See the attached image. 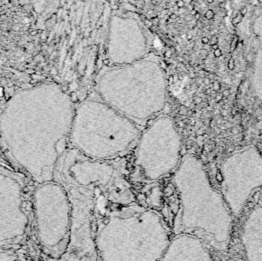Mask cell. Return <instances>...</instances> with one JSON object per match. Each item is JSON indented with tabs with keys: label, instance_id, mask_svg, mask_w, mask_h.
Here are the masks:
<instances>
[{
	"label": "cell",
	"instance_id": "6da1fadb",
	"mask_svg": "<svg viewBox=\"0 0 262 261\" xmlns=\"http://www.w3.org/2000/svg\"><path fill=\"white\" fill-rule=\"evenodd\" d=\"M170 241L157 213L137 204H107L98 210L94 243L98 260H160Z\"/></svg>",
	"mask_w": 262,
	"mask_h": 261
},
{
	"label": "cell",
	"instance_id": "7a4b0ae2",
	"mask_svg": "<svg viewBox=\"0 0 262 261\" xmlns=\"http://www.w3.org/2000/svg\"><path fill=\"white\" fill-rule=\"evenodd\" d=\"M173 184L179 198L175 234H192L215 250H225L231 227L230 211L222 195L212 186L201 162L192 155L184 156L175 169Z\"/></svg>",
	"mask_w": 262,
	"mask_h": 261
},
{
	"label": "cell",
	"instance_id": "3957f363",
	"mask_svg": "<svg viewBox=\"0 0 262 261\" xmlns=\"http://www.w3.org/2000/svg\"><path fill=\"white\" fill-rule=\"evenodd\" d=\"M138 126L101 100L88 99L74 112L69 142L85 157L109 161L134 148Z\"/></svg>",
	"mask_w": 262,
	"mask_h": 261
},
{
	"label": "cell",
	"instance_id": "277c9868",
	"mask_svg": "<svg viewBox=\"0 0 262 261\" xmlns=\"http://www.w3.org/2000/svg\"><path fill=\"white\" fill-rule=\"evenodd\" d=\"M61 161L63 180L94 198L105 199L113 204L136 201L130 184L111 160H93L71 149L64 153Z\"/></svg>",
	"mask_w": 262,
	"mask_h": 261
},
{
	"label": "cell",
	"instance_id": "5b68a950",
	"mask_svg": "<svg viewBox=\"0 0 262 261\" xmlns=\"http://www.w3.org/2000/svg\"><path fill=\"white\" fill-rule=\"evenodd\" d=\"M182 140L173 120L158 116L141 133L135 152V168L140 180L153 182L169 175L180 162Z\"/></svg>",
	"mask_w": 262,
	"mask_h": 261
},
{
	"label": "cell",
	"instance_id": "8992f818",
	"mask_svg": "<svg viewBox=\"0 0 262 261\" xmlns=\"http://www.w3.org/2000/svg\"><path fill=\"white\" fill-rule=\"evenodd\" d=\"M71 203V223L65 260H98L94 243V222L98 199L63 180Z\"/></svg>",
	"mask_w": 262,
	"mask_h": 261
},
{
	"label": "cell",
	"instance_id": "52a82bcc",
	"mask_svg": "<svg viewBox=\"0 0 262 261\" xmlns=\"http://www.w3.org/2000/svg\"><path fill=\"white\" fill-rule=\"evenodd\" d=\"M211 253L199 237L186 233L176 234L160 260H210Z\"/></svg>",
	"mask_w": 262,
	"mask_h": 261
},
{
	"label": "cell",
	"instance_id": "ba28073f",
	"mask_svg": "<svg viewBox=\"0 0 262 261\" xmlns=\"http://www.w3.org/2000/svg\"><path fill=\"white\" fill-rule=\"evenodd\" d=\"M239 42V39L237 35H234L231 39V45H230V50L231 51H235L236 48H237V45Z\"/></svg>",
	"mask_w": 262,
	"mask_h": 261
},
{
	"label": "cell",
	"instance_id": "9c48e42d",
	"mask_svg": "<svg viewBox=\"0 0 262 261\" xmlns=\"http://www.w3.org/2000/svg\"><path fill=\"white\" fill-rule=\"evenodd\" d=\"M205 18L207 20H212L215 18V12L212 9H208L205 14Z\"/></svg>",
	"mask_w": 262,
	"mask_h": 261
},
{
	"label": "cell",
	"instance_id": "30bf717a",
	"mask_svg": "<svg viewBox=\"0 0 262 261\" xmlns=\"http://www.w3.org/2000/svg\"><path fill=\"white\" fill-rule=\"evenodd\" d=\"M242 17H243L242 15H238L235 16L232 19V23L234 25H238V23H240L242 20Z\"/></svg>",
	"mask_w": 262,
	"mask_h": 261
},
{
	"label": "cell",
	"instance_id": "8fae6325",
	"mask_svg": "<svg viewBox=\"0 0 262 261\" xmlns=\"http://www.w3.org/2000/svg\"><path fill=\"white\" fill-rule=\"evenodd\" d=\"M228 69L230 70H233L235 68V60L233 59V58H230L228 61Z\"/></svg>",
	"mask_w": 262,
	"mask_h": 261
},
{
	"label": "cell",
	"instance_id": "7c38bea8",
	"mask_svg": "<svg viewBox=\"0 0 262 261\" xmlns=\"http://www.w3.org/2000/svg\"><path fill=\"white\" fill-rule=\"evenodd\" d=\"M213 54H214V56L215 58H220L222 56V51L220 48H217V49L214 50V51H213Z\"/></svg>",
	"mask_w": 262,
	"mask_h": 261
},
{
	"label": "cell",
	"instance_id": "4fadbf2b",
	"mask_svg": "<svg viewBox=\"0 0 262 261\" xmlns=\"http://www.w3.org/2000/svg\"><path fill=\"white\" fill-rule=\"evenodd\" d=\"M209 43H210V45H212V44H218V38L216 36H212V38H211V40L209 41Z\"/></svg>",
	"mask_w": 262,
	"mask_h": 261
},
{
	"label": "cell",
	"instance_id": "5bb4252c",
	"mask_svg": "<svg viewBox=\"0 0 262 261\" xmlns=\"http://www.w3.org/2000/svg\"><path fill=\"white\" fill-rule=\"evenodd\" d=\"M218 15L222 16V17H224V16H225L226 15H227V11H226L224 8H221L220 9L219 12H218Z\"/></svg>",
	"mask_w": 262,
	"mask_h": 261
},
{
	"label": "cell",
	"instance_id": "9a60e30c",
	"mask_svg": "<svg viewBox=\"0 0 262 261\" xmlns=\"http://www.w3.org/2000/svg\"><path fill=\"white\" fill-rule=\"evenodd\" d=\"M185 5H186V3L184 2L183 0H179V1L176 2V5H177V7H179V8H182L185 6Z\"/></svg>",
	"mask_w": 262,
	"mask_h": 261
},
{
	"label": "cell",
	"instance_id": "2e32d148",
	"mask_svg": "<svg viewBox=\"0 0 262 261\" xmlns=\"http://www.w3.org/2000/svg\"><path fill=\"white\" fill-rule=\"evenodd\" d=\"M209 41H210V39L206 36L202 37V39H201V41H202V43L203 44H208L209 43Z\"/></svg>",
	"mask_w": 262,
	"mask_h": 261
},
{
	"label": "cell",
	"instance_id": "e0dca14e",
	"mask_svg": "<svg viewBox=\"0 0 262 261\" xmlns=\"http://www.w3.org/2000/svg\"><path fill=\"white\" fill-rule=\"evenodd\" d=\"M247 12H248V9H247L246 7H243V8H241V10H240V14H241V15H242V16H244L245 15L247 14Z\"/></svg>",
	"mask_w": 262,
	"mask_h": 261
},
{
	"label": "cell",
	"instance_id": "ac0fdd59",
	"mask_svg": "<svg viewBox=\"0 0 262 261\" xmlns=\"http://www.w3.org/2000/svg\"><path fill=\"white\" fill-rule=\"evenodd\" d=\"M213 88H214V90H215L220 89V84L218 81H215V82L213 83Z\"/></svg>",
	"mask_w": 262,
	"mask_h": 261
},
{
	"label": "cell",
	"instance_id": "d6986e66",
	"mask_svg": "<svg viewBox=\"0 0 262 261\" xmlns=\"http://www.w3.org/2000/svg\"><path fill=\"white\" fill-rule=\"evenodd\" d=\"M192 17H193V16L192 15H190V14L186 15L185 17H184V20L186 21V22H190V21L192 20Z\"/></svg>",
	"mask_w": 262,
	"mask_h": 261
},
{
	"label": "cell",
	"instance_id": "ffe728a7",
	"mask_svg": "<svg viewBox=\"0 0 262 261\" xmlns=\"http://www.w3.org/2000/svg\"><path fill=\"white\" fill-rule=\"evenodd\" d=\"M172 54H173L172 51H170V50H167L166 52H165V57L167 58H169L171 56H172Z\"/></svg>",
	"mask_w": 262,
	"mask_h": 261
},
{
	"label": "cell",
	"instance_id": "44dd1931",
	"mask_svg": "<svg viewBox=\"0 0 262 261\" xmlns=\"http://www.w3.org/2000/svg\"><path fill=\"white\" fill-rule=\"evenodd\" d=\"M169 18L172 19V20H177L178 18V15L175 14V13H172L171 15H169Z\"/></svg>",
	"mask_w": 262,
	"mask_h": 261
},
{
	"label": "cell",
	"instance_id": "7402d4cb",
	"mask_svg": "<svg viewBox=\"0 0 262 261\" xmlns=\"http://www.w3.org/2000/svg\"><path fill=\"white\" fill-rule=\"evenodd\" d=\"M173 80L174 83L177 82V81L179 80V75L178 74H173Z\"/></svg>",
	"mask_w": 262,
	"mask_h": 261
},
{
	"label": "cell",
	"instance_id": "603a6c76",
	"mask_svg": "<svg viewBox=\"0 0 262 261\" xmlns=\"http://www.w3.org/2000/svg\"><path fill=\"white\" fill-rule=\"evenodd\" d=\"M203 83L205 84H206V85H208V84H210V79H209V77H205L203 79Z\"/></svg>",
	"mask_w": 262,
	"mask_h": 261
},
{
	"label": "cell",
	"instance_id": "cb8c5ba5",
	"mask_svg": "<svg viewBox=\"0 0 262 261\" xmlns=\"http://www.w3.org/2000/svg\"><path fill=\"white\" fill-rule=\"evenodd\" d=\"M200 53H201V54L203 55V56H205V55L208 54V52H207L206 49H202L201 51H200Z\"/></svg>",
	"mask_w": 262,
	"mask_h": 261
},
{
	"label": "cell",
	"instance_id": "d4e9b609",
	"mask_svg": "<svg viewBox=\"0 0 262 261\" xmlns=\"http://www.w3.org/2000/svg\"><path fill=\"white\" fill-rule=\"evenodd\" d=\"M189 12H190V15H192V16H194V15H195L198 12L196 11V9H192V10H191V11H189Z\"/></svg>",
	"mask_w": 262,
	"mask_h": 261
},
{
	"label": "cell",
	"instance_id": "484cf974",
	"mask_svg": "<svg viewBox=\"0 0 262 261\" xmlns=\"http://www.w3.org/2000/svg\"><path fill=\"white\" fill-rule=\"evenodd\" d=\"M194 16H195V20H199V19H200V17H201V15H200V13L197 12Z\"/></svg>",
	"mask_w": 262,
	"mask_h": 261
},
{
	"label": "cell",
	"instance_id": "4316f807",
	"mask_svg": "<svg viewBox=\"0 0 262 261\" xmlns=\"http://www.w3.org/2000/svg\"><path fill=\"white\" fill-rule=\"evenodd\" d=\"M211 48H212V49L215 50V49H217V48H218V44H212V45H211Z\"/></svg>",
	"mask_w": 262,
	"mask_h": 261
},
{
	"label": "cell",
	"instance_id": "83f0119b",
	"mask_svg": "<svg viewBox=\"0 0 262 261\" xmlns=\"http://www.w3.org/2000/svg\"><path fill=\"white\" fill-rule=\"evenodd\" d=\"M110 63V60L109 59H104L103 61V64L104 65H108Z\"/></svg>",
	"mask_w": 262,
	"mask_h": 261
},
{
	"label": "cell",
	"instance_id": "f1b7e54d",
	"mask_svg": "<svg viewBox=\"0 0 262 261\" xmlns=\"http://www.w3.org/2000/svg\"><path fill=\"white\" fill-rule=\"evenodd\" d=\"M112 9H114V10H117V9H119V6L117 5H112Z\"/></svg>",
	"mask_w": 262,
	"mask_h": 261
},
{
	"label": "cell",
	"instance_id": "f546056e",
	"mask_svg": "<svg viewBox=\"0 0 262 261\" xmlns=\"http://www.w3.org/2000/svg\"><path fill=\"white\" fill-rule=\"evenodd\" d=\"M192 38V35H191V34H188V35H186V39H187V40H191Z\"/></svg>",
	"mask_w": 262,
	"mask_h": 261
},
{
	"label": "cell",
	"instance_id": "4dcf8cb0",
	"mask_svg": "<svg viewBox=\"0 0 262 261\" xmlns=\"http://www.w3.org/2000/svg\"><path fill=\"white\" fill-rule=\"evenodd\" d=\"M189 76H190V77H191V78H194V77H195V72H192H192H190Z\"/></svg>",
	"mask_w": 262,
	"mask_h": 261
},
{
	"label": "cell",
	"instance_id": "1f68e13d",
	"mask_svg": "<svg viewBox=\"0 0 262 261\" xmlns=\"http://www.w3.org/2000/svg\"><path fill=\"white\" fill-rule=\"evenodd\" d=\"M228 94H229V91L228 90H225L224 93H223V95H224V96H228Z\"/></svg>",
	"mask_w": 262,
	"mask_h": 261
},
{
	"label": "cell",
	"instance_id": "d6a6232c",
	"mask_svg": "<svg viewBox=\"0 0 262 261\" xmlns=\"http://www.w3.org/2000/svg\"><path fill=\"white\" fill-rule=\"evenodd\" d=\"M210 35H212V36H214V35H215V30H212L211 31H210Z\"/></svg>",
	"mask_w": 262,
	"mask_h": 261
},
{
	"label": "cell",
	"instance_id": "836d02e7",
	"mask_svg": "<svg viewBox=\"0 0 262 261\" xmlns=\"http://www.w3.org/2000/svg\"><path fill=\"white\" fill-rule=\"evenodd\" d=\"M189 65H190V66H193V65L195 64V62H194L193 61H190L189 62Z\"/></svg>",
	"mask_w": 262,
	"mask_h": 261
},
{
	"label": "cell",
	"instance_id": "e575fe53",
	"mask_svg": "<svg viewBox=\"0 0 262 261\" xmlns=\"http://www.w3.org/2000/svg\"><path fill=\"white\" fill-rule=\"evenodd\" d=\"M215 0H207V2L209 3V4H212V3H213V2H214Z\"/></svg>",
	"mask_w": 262,
	"mask_h": 261
},
{
	"label": "cell",
	"instance_id": "d590c367",
	"mask_svg": "<svg viewBox=\"0 0 262 261\" xmlns=\"http://www.w3.org/2000/svg\"><path fill=\"white\" fill-rule=\"evenodd\" d=\"M218 2L221 3V2H226V0H218Z\"/></svg>",
	"mask_w": 262,
	"mask_h": 261
},
{
	"label": "cell",
	"instance_id": "8d00e7d4",
	"mask_svg": "<svg viewBox=\"0 0 262 261\" xmlns=\"http://www.w3.org/2000/svg\"><path fill=\"white\" fill-rule=\"evenodd\" d=\"M258 2H259L261 4H262V0H258Z\"/></svg>",
	"mask_w": 262,
	"mask_h": 261
},
{
	"label": "cell",
	"instance_id": "74e56055",
	"mask_svg": "<svg viewBox=\"0 0 262 261\" xmlns=\"http://www.w3.org/2000/svg\"><path fill=\"white\" fill-rule=\"evenodd\" d=\"M192 2H197V1H198V0H192Z\"/></svg>",
	"mask_w": 262,
	"mask_h": 261
}]
</instances>
